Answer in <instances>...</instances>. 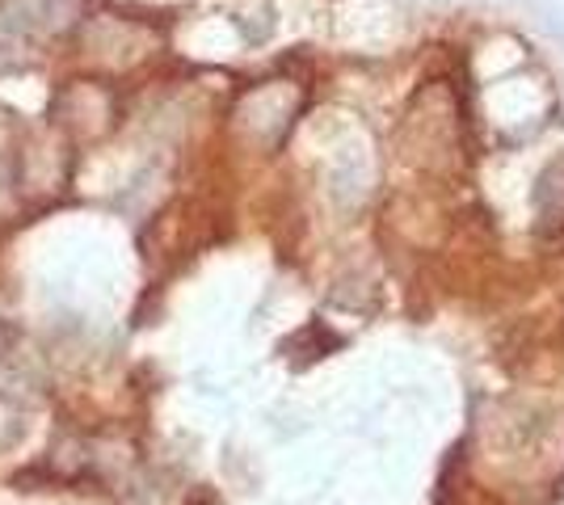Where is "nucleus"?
<instances>
[{
	"mask_svg": "<svg viewBox=\"0 0 564 505\" xmlns=\"http://www.w3.org/2000/svg\"><path fill=\"white\" fill-rule=\"evenodd\" d=\"M9 345H13V329L4 325V316H0V359L9 354Z\"/></svg>",
	"mask_w": 564,
	"mask_h": 505,
	"instance_id": "f257e3e1",
	"label": "nucleus"
}]
</instances>
